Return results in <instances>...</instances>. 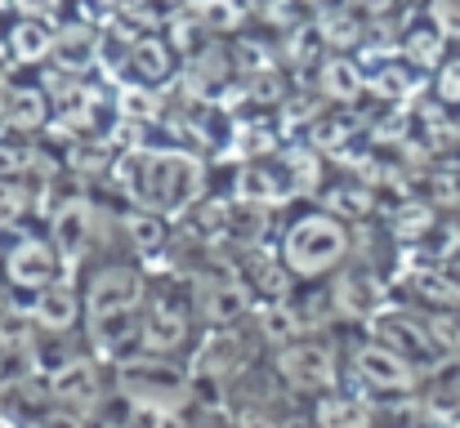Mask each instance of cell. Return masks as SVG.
Segmentation results:
<instances>
[{
	"label": "cell",
	"mask_w": 460,
	"mask_h": 428,
	"mask_svg": "<svg viewBox=\"0 0 460 428\" xmlns=\"http://www.w3.org/2000/svg\"><path fill=\"white\" fill-rule=\"evenodd\" d=\"M4 250H9V246H4V228H0V259H4Z\"/></svg>",
	"instance_id": "cell-40"
},
{
	"label": "cell",
	"mask_w": 460,
	"mask_h": 428,
	"mask_svg": "<svg viewBox=\"0 0 460 428\" xmlns=\"http://www.w3.org/2000/svg\"><path fill=\"white\" fill-rule=\"evenodd\" d=\"M49 397H54V402H63V406H81V411H90V406L99 402L94 366H90V362H81V357L63 362V366L49 375Z\"/></svg>",
	"instance_id": "cell-23"
},
{
	"label": "cell",
	"mask_w": 460,
	"mask_h": 428,
	"mask_svg": "<svg viewBox=\"0 0 460 428\" xmlns=\"http://www.w3.org/2000/svg\"><path fill=\"white\" fill-rule=\"evenodd\" d=\"M36 317L22 312V308H0V353H27L31 339H36Z\"/></svg>",
	"instance_id": "cell-31"
},
{
	"label": "cell",
	"mask_w": 460,
	"mask_h": 428,
	"mask_svg": "<svg viewBox=\"0 0 460 428\" xmlns=\"http://www.w3.org/2000/svg\"><path fill=\"white\" fill-rule=\"evenodd\" d=\"M273 255L287 264V273L296 282H322L353 259V228L317 197H305V201H296V210L278 228Z\"/></svg>",
	"instance_id": "cell-2"
},
{
	"label": "cell",
	"mask_w": 460,
	"mask_h": 428,
	"mask_svg": "<svg viewBox=\"0 0 460 428\" xmlns=\"http://www.w3.org/2000/svg\"><path fill=\"white\" fill-rule=\"evenodd\" d=\"M242 76H246V67L237 63L233 45H224V40H215V36L183 58V90H188L197 103H224V94H228Z\"/></svg>",
	"instance_id": "cell-10"
},
{
	"label": "cell",
	"mask_w": 460,
	"mask_h": 428,
	"mask_svg": "<svg viewBox=\"0 0 460 428\" xmlns=\"http://www.w3.org/2000/svg\"><path fill=\"white\" fill-rule=\"evenodd\" d=\"M317 201L322 205H331L340 219H371V210H376V197H371V188H367V179H335L331 188H322L317 192Z\"/></svg>",
	"instance_id": "cell-27"
},
{
	"label": "cell",
	"mask_w": 460,
	"mask_h": 428,
	"mask_svg": "<svg viewBox=\"0 0 460 428\" xmlns=\"http://www.w3.org/2000/svg\"><path fill=\"white\" fill-rule=\"evenodd\" d=\"M237 428H278V420L269 411H242L237 415Z\"/></svg>",
	"instance_id": "cell-37"
},
{
	"label": "cell",
	"mask_w": 460,
	"mask_h": 428,
	"mask_svg": "<svg viewBox=\"0 0 460 428\" xmlns=\"http://www.w3.org/2000/svg\"><path fill=\"white\" fill-rule=\"evenodd\" d=\"M242 366H246V344L228 326V330H210L197 344V357H192L188 371H192V380H233Z\"/></svg>",
	"instance_id": "cell-20"
},
{
	"label": "cell",
	"mask_w": 460,
	"mask_h": 428,
	"mask_svg": "<svg viewBox=\"0 0 460 428\" xmlns=\"http://www.w3.org/2000/svg\"><path fill=\"white\" fill-rule=\"evenodd\" d=\"M40 165H45V152L36 147V139L0 135V179H36Z\"/></svg>",
	"instance_id": "cell-28"
},
{
	"label": "cell",
	"mask_w": 460,
	"mask_h": 428,
	"mask_svg": "<svg viewBox=\"0 0 460 428\" xmlns=\"http://www.w3.org/2000/svg\"><path fill=\"white\" fill-rule=\"evenodd\" d=\"M353 375L362 380V389H367L371 397H389V402L411 397V393L420 389V371H416L402 353H394L389 344H380L376 335L353 348Z\"/></svg>",
	"instance_id": "cell-7"
},
{
	"label": "cell",
	"mask_w": 460,
	"mask_h": 428,
	"mask_svg": "<svg viewBox=\"0 0 460 428\" xmlns=\"http://www.w3.org/2000/svg\"><path fill=\"white\" fill-rule=\"evenodd\" d=\"M273 371L291 393L322 397L340 384V353H335V344H326L317 335H300L273 353Z\"/></svg>",
	"instance_id": "cell-4"
},
{
	"label": "cell",
	"mask_w": 460,
	"mask_h": 428,
	"mask_svg": "<svg viewBox=\"0 0 460 428\" xmlns=\"http://www.w3.org/2000/svg\"><path fill=\"white\" fill-rule=\"evenodd\" d=\"M49 237H54V246H58V255L67 264H81L94 250V241H99V210H94V201L81 197V192L63 197L49 210Z\"/></svg>",
	"instance_id": "cell-12"
},
{
	"label": "cell",
	"mask_w": 460,
	"mask_h": 428,
	"mask_svg": "<svg viewBox=\"0 0 460 428\" xmlns=\"http://www.w3.org/2000/svg\"><path fill=\"white\" fill-rule=\"evenodd\" d=\"M153 285L144 277V268L135 264H103L90 273L85 282V321H108V317H126V312H139L148 303Z\"/></svg>",
	"instance_id": "cell-5"
},
{
	"label": "cell",
	"mask_w": 460,
	"mask_h": 428,
	"mask_svg": "<svg viewBox=\"0 0 460 428\" xmlns=\"http://www.w3.org/2000/svg\"><path fill=\"white\" fill-rule=\"evenodd\" d=\"M36 428H90V420L81 415V411H72V406H54V411H45Z\"/></svg>",
	"instance_id": "cell-35"
},
{
	"label": "cell",
	"mask_w": 460,
	"mask_h": 428,
	"mask_svg": "<svg viewBox=\"0 0 460 428\" xmlns=\"http://www.w3.org/2000/svg\"><path fill=\"white\" fill-rule=\"evenodd\" d=\"M27 312L36 317V326H40L45 335H67V330L81 326V317H85V299L76 294V285L58 277L54 285H45L40 294H31V308H27Z\"/></svg>",
	"instance_id": "cell-19"
},
{
	"label": "cell",
	"mask_w": 460,
	"mask_h": 428,
	"mask_svg": "<svg viewBox=\"0 0 460 428\" xmlns=\"http://www.w3.org/2000/svg\"><path fill=\"white\" fill-rule=\"evenodd\" d=\"M425 94H429V103H438L443 112L460 117V45H452V49H447V58L429 72Z\"/></svg>",
	"instance_id": "cell-30"
},
{
	"label": "cell",
	"mask_w": 460,
	"mask_h": 428,
	"mask_svg": "<svg viewBox=\"0 0 460 428\" xmlns=\"http://www.w3.org/2000/svg\"><path fill=\"white\" fill-rule=\"evenodd\" d=\"M121 67H126V81L165 90L174 76H183V49L165 31H139V36H130Z\"/></svg>",
	"instance_id": "cell-11"
},
{
	"label": "cell",
	"mask_w": 460,
	"mask_h": 428,
	"mask_svg": "<svg viewBox=\"0 0 460 428\" xmlns=\"http://www.w3.org/2000/svg\"><path fill=\"white\" fill-rule=\"evenodd\" d=\"M331 308L344 317V321H371L380 308H385V285L371 268H340V277L331 285Z\"/></svg>",
	"instance_id": "cell-18"
},
{
	"label": "cell",
	"mask_w": 460,
	"mask_h": 428,
	"mask_svg": "<svg viewBox=\"0 0 460 428\" xmlns=\"http://www.w3.org/2000/svg\"><path fill=\"white\" fill-rule=\"evenodd\" d=\"M112 188L126 205H144L165 219H179L206 197V161L188 147H121L108 165Z\"/></svg>",
	"instance_id": "cell-1"
},
{
	"label": "cell",
	"mask_w": 460,
	"mask_h": 428,
	"mask_svg": "<svg viewBox=\"0 0 460 428\" xmlns=\"http://www.w3.org/2000/svg\"><path fill=\"white\" fill-rule=\"evenodd\" d=\"M112 380H117L121 402H130L135 411H153V415H170V411L188 406L192 402V384H197L192 371L174 366L161 353H135V357L117 362Z\"/></svg>",
	"instance_id": "cell-3"
},
{
	"label": "cell",
	"mask_w": 460,
	"mask_h": 428,
	"mask_svg": "<svg viewBox=\"0 0 460 428\" xmlns=\"http://www.w3.org/2000/svg\"><path fill=\"white\" fill-rule=\"evenodd\" d=\"M425 326L443 357H460V308H425Z\"/></svg>",
	"instance_id": "cell-32"
},
{
	"label": "cell",
	"mask_w": 460,
	"mask_h": 428,
	"mask_svg": "<svg viewBox=\"0 0 460 428\" xmlns=\"http://www.w3.org/2000/svg\"><path fill=\"white\" fill-rule=\"evenodd\" d=\"M0 81H9V54H4V45H0Z\"/></svg>",
	"instance_id": "cell-39"
},
{
	"label": "cell",
	"mask_w": 460,
	"mask_h": 428,
	"mask_svg": "<svg viewBox=\"0 0 460 428\" xmlns=\"http://www.w3.org/2000/svg\"><path fill=\"white\" fill-rule=\"evenodd\" d=\"M170 223L174 219H165L156 210H144V205H126L121 210V232H126V241H130V250L139 259H156L170 246Z\"/></svg>",
	"instance_id": "cell-22"
},
{
	"label": "cell",
	"mask_w": 460,
	"mask_h": 428,
	"mask_svg": "<svg viewBox=\"0 0 460 428\" xmlns=\"http://www.w3.org/2000/svg\"><path fill=\"white\" fill-rule=\"evenodd\" d=\"M443 264H447V268H452V273L460 277V241L452 246V250H447V259H443Z\"/></svg>",
	"instance_id": "cell-38"
},
{
	"label": "cell",
	"mask_w": 460,
	"mask_h": 428,
	"mask_svg": "<svg viewBox=\"0 0 460 428\" xmlns=\"http://www.w3.org/2000/svg\"><path fill=\"white\" fill-rule=\"evenodd\" d=\"M99 54H103V36H99L90 22H76V18L58 22L54 72H63V76H81V72H90V67L99 63Z\"/></svg>",
	"instance_id": "cell-21"
},
{
	"label": "cell",
	"mask_w": 460,
	"mask_h": 428,
	"mask_svg": "<svg viewBox=\"0 0 460 428\" xmlns=\"http://www.w3.org/2000/svg\"><path fill=\"white\" fill-rule=\"evenodd\" d=\"M402 4H407V0H353V9H358L362 18H371V22H376V18H394Z\"/></svg>",
	"instance_id": "cell-36"
},
{
	"label": "cell",
	"mask_w": 460,
	"mask_h": 428,
	"mask_svg": "<svg viewBox=\"0 0 460 428\" xmlns=\"http://www.w3.org/2000/svg\"><path fill=\"white\" fill-rule=\"evenodd\" d=\"M447 49H452V40L443 36V27L416 4L411 13H407V22H402V31H398V40H394V54L402 58V63H411L425 81H429V72L447 58Z\"/></svg>",
	"instance_id": "cell-15"
},
{
	"label": "cell",
	"mask_w": 460,
	"mask_h": 428,
	"mask_svg": "<svg viewBox=\"0 0 460 428\" xmlns=\"http://www.w3.org/2000/svg\"><path fill=\"white\" fill-rule=\"evenodd\" d=\"M54 112H58V99L49 94L45 81L36 76H9L0 85V130L4 135H22V139H36L54 126Z\"/></svg>",
	"instance_id": "cell-8"
},
{
	"label": "cell",
	"mask_w": 460,
	"mask_h": 428,
	"mask_svg": "<svg viewBox=\"0 0 460 428\" xmlns=\"http://www.w3.org/2000/svg\"><path fill=\"white\" fill-rule=\"evenodd\" d=\"M9 9H13V13H27V18H49V22H58L63 9H67V0H9Z\"/></svg>",
	"instance_id": "cell-34"
},
{
	"label": "cell",
	"mask_w": 460,
	"mask_h": 428,
	"mask_svg": "<svg viewBox=\"0 0 460 428\" xmlns=\"http://www.w3.org/2000/svg\"><path fill=\"white\" fill-rule=\"evenodd\" d=\"M313 85H317L322 103H331V108H358V99L371 94L367 90V63L358 54H344V49H331L317 63V81Z\"/></svg>",
	"instance_id": "cell-17"
},
{
	"label": "cell",
	"mask_w": 460,
	"mask_h": 428,
	"mask_svg": "<svg viewBox=\"0 0 460 428\" xmlns=\"http://www.w3.org/2000/svg\"><path fill=\"white\" fill-rule=\"evenodd\" d=\"M371 402L353 393H322L313 402V428H371Z\"/></svg>",
	"instance_id": "cell-24"
},
{
	"label": "cell",
	"mask_w": 460,
	"mask_h": 428,
	"mask_svg": "<svg viewBox=\"0 0 460 428\" xmlns=\"http://www.w3.org/2000/svg\"><path fill=\"white\" fill-rule=\"evenodd\" d=\"M201 428H219V424H201Z\"/></svg>",
	"instance_id": "cell-41"
},
{
	"label": "cell",
	"mask_w": 460,
	"mask_h": 428,
	"mask_svg": "<svg viewBox=\"0 0 460 428\" xmlns=\"http://www.w3.org/2000/svg\"><path fill=\"white\" fill-rule=\"evenodd\" d=\"M197 312L210 330H228L237 321H246L255 312V299H251V285L233 273H215V277H201L197 282Z\"/></svg>",
	"instance_id": "cell-14"
},
{
	"label": "cell",
	"mask_w": 460,
	"mask_h": 428,
	"mask_svg": "<svg viewBox=\"0 0 460 428\" xmlns=\"http://www.w3.org/2000/svg\"><path fill=\"white\" fill-rule=\"evenodd\" d=\"M0 45L9 54V67L13 72H31V67H45L54 63V45H58V22L49 18H27V13H13L0 22Z\"/></svg>",
	"instance_id": "cell-13"
},
{
	"label": "cell",
	"mask_w": 460,
	"mask_h": 428,
	"mask_svg": "<svg viewBox=\"0 0 460 428\" xmlns=\"http://www.w3.org/2000/svg\"><path fill=\"white\" fill-rule=\"evenodd\" d=\"M139 330H144V353H174L183 348L188 339V303L170 299L165 290H153L148 303H144V317H139Z\"/></svg>",
	"instance_id": "cell-16"
},
{
	"label": "cell",
	"mask_w": 460,
	"mask_h": 428,
	"mask_svg": "<svg viewBox=\"0 0 460 428\" xmlns=\"http://www.w3.org/2000/svg\"><path fill=\"white\" fill-rule=\"evenodd\" d=\"M420 9L443 27V36L452 45H460V0H420Z\"/></svg>",
	"instance_id": "cell-33"
},
{
	"label": "cell",
	"mask_w": 460,
	"mask_h": 428,
	"mask_svg": "<svg viewBox=\"0 0 460 428\" xmlns=\"http://www.w3.org/2000/svg\"><path fill=\"white\" fill-rule=\"evenodd\" d=\"M411 294L425 303V308H460V277L447 264H425V268H411L407 273Z\"/></svg>",
	"instance_id": "cell-25"
},
{
	"label": "cell",
	"mask_w": 460,
	"mask_h": 428,
	"mask_svg": "<svg viewBox=\"0 0 460 428\" xmlns=\"http://www.w3.org/2000/svg\"><path fill=\"white\" fill-rule=\"evenodd\" d=\"M36 179H0V228H22L36 210Z\"/></svg>",
	"instance_id": "cell-29"
},
{
	"label": "cell",
	"mask_w": 460,
	"mask_h": 428,
	"mask_svg": "<svg viewBox=\"0 0 460 428\" xmlns=\"http://www.w3.org/2000/svg\"><path fill=\"white\" fill-rule=\"evenodd\" d=\"M4 4H9V0H0V9H4Z\"/></svg>",
	"instance_id": "cell-42"
},
{
	"label": "cell",
	"mask_w": 460,
	"mask_h": 428,
	"mask_svg": "<svg viewBox=\"0 0 460 428\" xmlns=\"http://www.w3.org/2000/svg\"><path fill=\"white\" fill-rule=\"evenodd\" d=\"M67 259L58 255L54 237L49 232H22L9 241L4 259H0V273H4V285L22 290V294H40L45 285H54L63 277Z\"/></svg>",
	"instance_id": "cell-6"
},
{
	"label": "cell",
	"mask_w": 460,
	"mask_h": 428,
	"mask_svg": "<svg viewBox=\"0 0 460 428\" xmlns=\"http://www.w3.org/2000/svg\"><path fill=\"white\" fill-rule=\"evenodd\" d=\"M251 317H255L260 335H264L273 348H282V344L300 339V330H305V317H300V308H296L291 299H260Z\"/></svg>",
	"instance_id": "cell-26"
},
{
	"label": "cell",
	"mask_w": 460,
	"mask_h": 428,
	"mask_svg": "<svg viewBox=\"0 0 460 428\" xmlns=\"http://www.w3.org/2000/svg\"><path fill=\"white\" fill-rule=\"evenodd\" d=\"M367 326H371V335H376L380 344H389L394 353H402L420 375L434 371V366H443V353H438V344H434V335H429V326H425V312H407V308L385 303Z\"/></svg>",
	"instance_id": "cell-9"
}]
</instances>
